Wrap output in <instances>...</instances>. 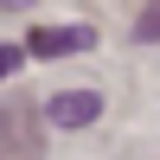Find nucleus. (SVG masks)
Segmentation results:
<instances>
[{"label": "nucleus", "instance_id": "2", "mask_svg": "<svg viewBox=\"0 0 160 160\" xmlns=\"http://www.w3.org/2000/svg\"><path fill=\"white\" fill-rule=\"evenodd\" d=\"M90 45H96L90 26H38L26 38V58H71V51H90Z\"/></svg>", "mask_w": 160, "mask_h": 160}, {"label": "nucleus", "instance_id": "4", "mask_svg": "<svg viewBox=\"0 0 160 160\" xmlns=\"http://www.w3.org/2000/svg\"><path fill=\"white\" fill-rule=\"evenodd\" d=\"M135 38H141V45H154V38H160V0H148V13L135 19Z\"/></svg>", "mask_w": 160, "mask_h": 160}, {"label": "nucleus", "instance_id": "1", "mask_svg": "<svg viewBox=\"0 0 160 160\" xmlns=\"http://www.w3.org/2000/svg\"><path fill=\"white\" fill-rule=\"evenodd\" d=\"M0 160H38V115H32V102H0Z\"/></svg>", "mask_w": 160, "mask_h": 160}, {"label": "nucleus", "instance_id": "3", "mask_svg": "<svg viewBox=\"0 0 160 160\" xmlns=\"http://www.w3.org/2000/svg\"><path fill=\"white\" fill-rule=\"evenodd\" d=\"M96 115H102V96H96V90H58V96L45 102V122L51 128H90Z\"/></svg>", "mask_w": 160, "mask_h": 160}, {"label": "nucleus", "instance_id": "6", "mask_svg": "<svg viewBox=\"0 0 160 160\" xmlns=\"http://www.w3.org/2000/svg\"><path fill=\"white\" fill-rule=\"evenodd\" d=\"M0 7H7V13H19V7H32V0H0Z\"/></svg>", "mask_w": 160, "mask_h": 160}, {"label": "nucleus", "instance_id": "5", "mask_svg": "<svg viewBox=\"0 0 160 160\" xmlns=\"http://www.w3.org/2000/svg\"><path fill=\"white\" fill-rule=\"evenodd\" d=\"M19 64H26V45H0V77H13Z\"/></svg>", "mask_w": 160, "mask_h": 160}]
</instances>
